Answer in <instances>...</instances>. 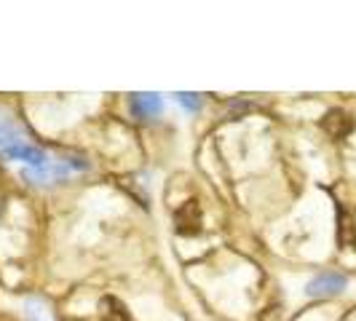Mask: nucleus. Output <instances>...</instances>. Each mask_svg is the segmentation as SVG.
Here are the masks:
<instances>
[{"mask_svg": "<svg viewBox=\"0 0 356 321\" xmlns=\"http://www.w3.org/2000/svg\"><path fill=\"white\" fill-rule=\"evenodd\" d=\"M99 313H102V321H131L126 305L115 297H105L99 300Z\"/></svg>", "mask_w": 356, "mask_h": 321, "instance_id": "5", "label": "nucleus"}, {"mask_svg": "<svg viewBox=\"0 0 356 321\" xmlns=\"http://www.w3.org/2000/svg\"><path fill=\"white\" fill-rule=\"evenodd\" d=\"M24 316H27V321H54L49 305L43 303V300H38V297H27L24 300Z\"/></svg>", "mask_w": 356, "mask_h": 321, "instance_id": "6", "label": "nucleus"}, {"mask_svg": "<svg viewBox=\"0 0 356 321\" xmlns=\"http://www.w3.org/2000/svg\"><path fill=\"white\" fill-rule=\"evenodd\" d=\"M321 129H324L330 137L343 140V137H348V134H351L354 121H351V115H348V113H343V110H330V113L321 118Z\"/></svg>", "mask_w": 356, "mask_h": 321, "instance_id": "3", "label": "nucleus"}, {"mask_svg": "<svg viewBox=\"0 0 356 321\" xmlns=\"http://www.w3.org/2000/svg\"><path fill=\"white\" fill-rule=\"evenodd\" d=\"M346 276L340 273H321L316 279H311L308 286H305V295L308 297H332V295H340L346 289Z\"/></svg>", "mask_w": 356, "mask_h": 321, "instance_id": "1", "label": "nucleus"}, {"mask_svg": "<svg viewBox=\"0 0 356 321\" xmlns=\"http://www.w3.org/2000/svg\"><path fill=\"white\" fill-rule=\"evenodd\" d=\"M131 110L137 118H153L161 113V97L159 94H134L131 97Z\"/></svg>", "mask_w": 356, "mask_h": 321, "instance_id": "4", "label": "nucleus"}, {"mask_svg": "<svg viewBox=\"0 0 356 321\" xmlns=\"http://www.w3.org/2000/svg\"><path fill=\"white\" fill-rule=\"evenodd\" d=\"M175 225L179 236H198L201 233V206L198 201H185L175 212Z\"/></svg>", "mask_w": 356, "mask_h": 321, "instance_id": "2", "label": "nucleus"}, {"mask_svg": "<svg viewBox=\"0 0 356 321\" xmlns=\"http://www.w3.org/2000/svg\"><path fill=\"white\" fill-rule=\"evenodd\" d=\"M175 97H177V102L185 107V110H193V113H196L198 107H201V99H198V94H185V91H182V94H175Z\"/></svg>", "mask_w": 356, "mask_h": 321, "instance_id": "7", "label": "nucleus"}]
</instances>
